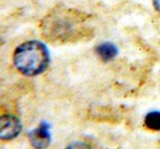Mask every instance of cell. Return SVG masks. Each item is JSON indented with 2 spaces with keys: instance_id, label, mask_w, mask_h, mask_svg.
I'll return each instance as SVG.
<instances>
[{
  "instance_id": "1",
  "label": "cell",
  "mask_w": 160,
  "mask_h": 149,
  "mask_svg": "<svg viewBox=\"0 0 160 149\" xmlns=\"http://www.w3.org/2000/svg\"><path fill=\"white\" fill-rule=\"evenodd\" d=\"M87 23V16L68 8H56L42 21V31L49 40L68 42L82 35Z\"/></svg>"
},
{
  "instance_id": "2",
  "label": "cell",
  "mask_w": 160,
  "mask_h": 149,
  "mask_svg": "<svg viewBox=\"0 0 160 149\" xmlns=\"http://www.w3.org/2000/svg\"><path fill=\"white\" fill-rule=\"evenodd\" d=\"M49 52L41 41H27L16 48L13 64L16 68L25 76H38L44 72L49 65Z\"/></svg>"
},
{
  "instance_id": "3",
  "label": "cell",
  "mask_w": 160,
  "mask_h": 149,
  "mask_svg": "<svg viewBox=\"0 0 160 149\" xmlns=\"http://www.w3.org/2000/svg\"><path fill=\"white\" fill-rule=\"evenodd\" d=\"M22 124L17 116L6 114L0 116V139L11 140L20 135Z\"/></svg>"
},
{
  "instance_id": "4",
  "label": "cell",
  "mask_w": 160,
  "mask_h": 149,
  "mask_svg": "<svg viewBox=\"0 0 160 149\" xmlns=\"http://www.w3.org/2000/svg\"><path fill=\"white\" fill-rule=\"evenodd\" d=\"M29 140L34 149H45L51 145V126L47 122H42L36 128L29 133Z\"/></svg>"
},
{
  "instance_id": "5",
  "label": "cell",
  "mask_w": 160,
  "mask_h": 149,
  "mask_svg": "<svg viewBox=\"0 0 160 149\" xmlns=\"http://www.w3.org/2000/svg\"><path fill=\"white\" fill-rule=\"evenodd\" d=\"M96 53L98 57L103 62H110L118 56V49L115 44L112 42H102L97 45Z\"/></svg>"
},
{
  "instance_id": "6",
  "label": "cell",
  "mask_w": 160,
  "mask_h": 149,
  "mask_svg": "<svg viewBox=\"0 0 160 149\" xmlns=\"http://www.w3.org/2000/svg\"><path fill=\"white\" fill-rule=\"evenodd\" d=\"M145 125L151 131H160V112L151 111L145 116Z\"/></svg>"
},
{
  "instance_id": "7",
  "label": "cell",
  "mask_w": 160,
  "mask_h": 149,
  "mask_svg": "<svg viewBox=\"0 0 160 149\" xmlns=\"http://www.w3.org/2000/svg\"><path fill=\"white\" fill-rule=\"evenodd\" d=\"M66 149H91V147L86 142H72Z\"/></svg>"
},
{
  "instance_id": "8",
  "label": "cell",
  "mask_w": 160,
  "mask_h": 149,
  "mask_svg": "<svg viewBox=\"0 0 160 149\" xmlns=\"http://www.w3.org/2000/svg\"><path fill=\"white\" fill-rule=\"evenodd\" d=\"M153 7L158 12H160V0H152Z\"/></svg>"
}]
</instances>
